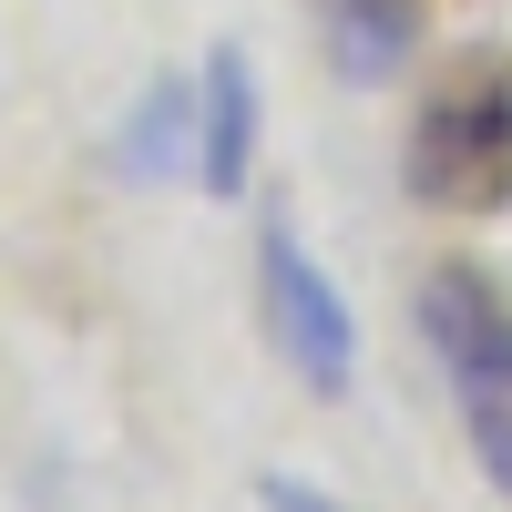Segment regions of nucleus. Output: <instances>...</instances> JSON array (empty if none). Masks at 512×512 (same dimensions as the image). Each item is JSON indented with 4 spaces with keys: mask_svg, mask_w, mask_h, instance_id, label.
Here are the masks:
<instances>
[{
    "mask_svg": "<svg viewBox=\"0 0 512 512\" xmlns=\"http://www.w3.org/2000/svg\"><path fill=\"white\" fill-rule=\"evenodd\" d=\"M400 185L441 216H492L512 205V52H461L410 113Z\"/></svg>",
    "mask_w": 512,
    "mask_h": 512,
    "instance_id": "f257e3e1",
    "label": "nucleus"
},
{
    "mask_svg": "<svg viewBox=\"0 0 512 512\" xmlns=\"http://www.w3.org/2000/svg\"><path fill=\"white\" fill-rule=\"evenodd\" d=\"M420 338H431V359L451 379L472 461L512 492V297L482 267H431V287H420Z\"/></svg>",
    "mask_w": 512,
    "mask_h": 512,
    "instance_id": "f03ea898",
    "label": "nucleus"
},
{
    "mask_svg": "<svg viewBox=\"0 0 512 512\" xmlns=\"http://www.w3.org/2000/svg\"><path fill=\"white\" fill-rule=\"evenodd\" d=\"M256 297H267V338H277V359L308 379V390H349V369H359V338H349V297H338L318 267H308V246H297L287 226L256 236Z\"/></svg>",
    "mask_w": 512,
    "mask_h": 512,
    "instance_id": "7ed1b4c3",
    "label": "nucleus"
},
{
    "mask_svg": "<svg viewBox=\"0 0 512 512\" xmlns=\"http://www.w3.org/2000/svg\"><path fill=\"white\" fill-rule=\"evenodd\" d=\"M205 154H195V185L205 195H246V154H256V72L236 41H216V62H205Z\"/></svg>",
    "mask_w": 512,
    "mask_h": 512,
    "instance_id": "20e7f679",
    "label": "nucleus"
},
{
    "mask_svg": "<svg viewBox=\"0 0 512 512\" xmlns=\"http://www.w3.org/2000/svg\"><path fill=\"white\" fill-rule=\"evenodd\" d=\"M185 154H205V103L185 93V82H154V93H144V113L123 123L113 164H123L134 185H164V175H175Z\"/></svg>",
    "mask_w": 512,
    "mask_h": 512,
    "instance_id": "39448f33",
    "label": "nucleus"
},
{
    "mask_svg": "<svg viewBox=\"0 0 512 512\" xmlns=\"http://www.w3.org/2000/svg\"><path fill=\"white\" fill-rule=\"evenodd\" d=\"M420 11H431V0H328L338 62H349V72H390L410 41H420Z\"/></svg>",
    "mask_w": 512,
    "mask_h": 512,
    "instance_id": "423d86ee",
    "label": "nucleus"
},
{
    "mask_svg": "<svg viewBox=\"0 0 512 512\" xmlns=\"http://www.w3.org/2000/svg\"><path fill=\"white\" fill-rule=\"evenodd\" d=\"M267 502H277V512H328V502H318V492H297V482H277V492H267Z\"/></svg>",
    "mask_w": 512,
    "mask_h": 512,
    "instance_id": "0eeeda50",
    "label": "nucleus"
}]
</instances>
